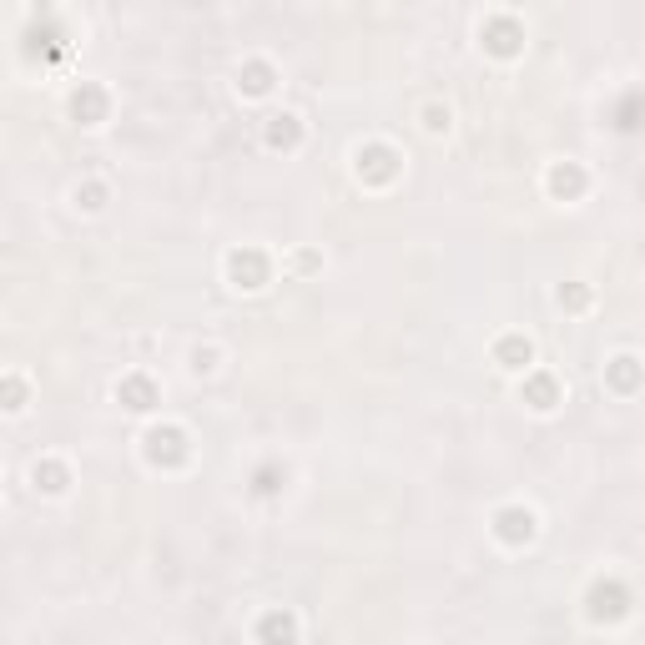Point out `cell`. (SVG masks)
<instances>
[{
  "label": "cell",
  "instance_id": "2",
  "mask_svg": "<svg viewBox=\"0 0 645 645\" xmlns=\"http://www.w3.org/2000/svg\"><path fill=\"white\" fill-rule=\"evenodd\" d=\"M499 358H509L504 368H524V363H530V343H504V348H499Z\"/></svg>",
  "mask_w": 645,
  "mask_h": 645
},
{
  "label": "cell",
  "instance_id": "4",
  "mask_svg": "<svg viewBox=\"0 0 645 645\" xmlns=\"http://www.w3.org/2000/svg\"><path fill=\"white\" fill-rule=\"evenodd\" d=\"M127 398H132L127 408H151V403H146V398H151V388H146V383H127Z\"/></svg>",
  "mask_w": 645,
  "mask_h": 645
},
{
  "label": "cell",
  "instance_id": "1",
  "mask_svg": "<svg viewBox=\"0 0 645 645\" xmlns=\"http://www.w3.org/2000/svg\"><path fill=\"white\" fill-rule=\"evenodd\" d=\"M530 535H535V514L530 509H504L499 514V540L519 545V540H530Z\"/></svg>",
  "mask_w": 645,
  "mask_h": 645
},
{
  "label": "cell",
  "instance_id": "3",
  "mask_svg": "<svg viewBox=\"0 0 645 645\" xmlns=\"http://www.w3.org/2000/svg\"><path fill=\"white\" fill-rule=\"evenodd\" d=\"M282 127H272V146H282V142H298V127H292V116H277Z\"/></svg>",
  "mask_w": 645,
  "mask_h": 645
}]
</instances>
